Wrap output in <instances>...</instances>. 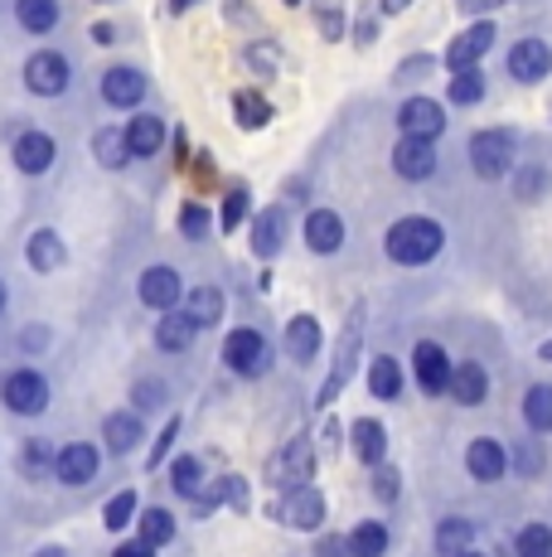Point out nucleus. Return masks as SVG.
Returning a JSON list of instances; mask_svg holds the SVG:
<instances>
[{
  "mask_svg": "<svg viewBox=\"0 0 552 557\" xmlns=\"http://www.w3.org/2000/svg\"><path fill=\"white\" fill-rule=\"evenodd\" d=\"M441 243H446V233H441L437 219H402V223H392L388 228L384 248H388L392 262L422 267V262H431V257L441 252Z\"/></svg>",
  "mask_w": 552,
  "mask_h": 557,
  "instance_id": "obj_1",
  "label": "nucleus"
},
{
  "mask_svg": "<svg viewBox=\"0 0 552 557\" xmlns=\"http://www.w3.org/2000/svg\"><path fill=\"white\" fill-rule=\"evenodd\" d=\"M0 398H5V407L10 412H20V417L45 412L49 407V383H45V373H35V369H15V373L0 379Z\"/></svg>",
  "mask_w": 552,
  "mask_h": 557,
  "instance_id": "obj_2",
  "label": "nucleus"
},
{
  "mask_svg": "<svg viewBox=\"0 0 552 557\" xmlns=\"http://www.w3.org/2000/svg\"><path fill=\"white\" fill-rule=\"evenodd\" d=\"M471 165H475L480 180L509 175V165H514V136L509 132H480L471 141Z\"/></svg>",
  "mask_w": 552,
  "mask_h": 557,
  "instance_id": "obj_3",
  "label": "nucleus"
},
{
  "mask_svg": "<svg viewBox=\"0 0 552 557\" xmlns=\"http://www.w3.org/2000/svg\"><path fill=\"white\" fill-rule=\"evenodd\" d=\"M223 363H228L233 373H242V379H252V373L267 369V339H262L258 330H233V335L223 339Z\"/></svg>",
  "mask_w": 552,
  "mask_h": 557,
  "instance_id": "obj_4",
  "label": "nucleus"
},
{
  "mask_svg": "<svg viewBox=\"0 0 552 557\" xmlns=\"http://www.w3.org/2000/svg\"><path fill=\"white\" fill-rule=\"evenodd\" d=\"M25 83L39 98H59V92L68 88V59H63V53H35V59L25 63Z\"/></svg>",
  "mask_w": 552,
  "mask_h": 557,
  "instance_id": "obj_5",
  "label": "nucleus"
},
{
  "mask_svg": "<svg viewBox=\"0 0 552 557\" xmlns=\"http://www.w3.org/2000/svg\"><path fill=\"white\" fill-rule=\"evenodd\" d=\"M392 170H398L402 180H431V170H437V146L422 141V136H402V141L392 146Z\"/></svg>",
  "mask_w": 552,
  "mask_h": 557,
  "instance_id": "obj_6",
  "label": "nucleus"
},
{
  "mask_svg": "<svg viewBox=\"0 0 552 557\" xmlns=\"http://www.w3.org/2000/svg\"><path fill=\"white\" fill-rule=\"evenodd\" d=\"M509 73H514L518 83H543L552 73V49L543 39H518V45L509 49Z\"/></svg>",
  "mask_w": 552,
  "mask_h": 557,
  "instance_id": "obj_7",
  "label": "nucleus"
},
{
  "mask_svg": "<svg viewBox=\"0 0 552 557\" xmlns=\"http://www.w3.org/2000/svg\"><path fill=\"white\" fill-rule=\"evenodd\" d=\"M398 126H402V136H422V141H437V136L446 132V112L431 98H412V102H402V112H398Z\"/></svg>",
  "mask_w": 552,
  "mask_h": 557,
  "instance_id": "obj_8",
  "label": "nucleus"
},
{
  "mask_svg": "<svg viewBox=\"0 0 552 557\" xmlns=\"http://www.w3.org/2000/svg\"><path fill=\"white\" fill-rule=\"evenodd\" d=\"M490 45H494V25H490V20H480V25H471L465 35L451 39V49H446V63H451L455 73H461V69H475V63L485 59V49H490Z\"/></svg>",
  "mask_w": 552,
  "mask_h": 557,
  "instance_id": "obj_9",
  "label": "nucleus"
},
{
  "mask_svg": "<svg viewBox=\"0 0 552 557\" xmlns=\"http://www.w3.org/2000/svg\"><path fill=\"white\" fill-rule=\"evenodd\" d=\"M412 369H417V383H422V393H427V398H437V393L451 388V359H446L441 345H417Z\"/></svg>",
  "mask_w": 552,
  "mask_h": 557,
  "instance_id": "obj_10",
  "label": "nucleus"
},
{
  "mask_svg": "<svg viewBox=\"0 0 552 557\" xmlns=\"http://www.w3.org/2000/svg\"><path fill=\"white\" fill-rule=\"evenodd\" d=\"M54 475L63 480V485H88V480L98 475V446H88V442L63 446V451L54 456Z\"/></svg>",
  "mask_w": 552,
  "mask_h": 557,
  "instance_id": "obj_11",
  "label": "nucleus"
},
{
  "mask_svg": "<svg viewBox=\"0 0 552 557\" xmlns=\"http://www.w3.org/2000/svg\"><path fill=\"white\" fill-rule=\"evenodd\" d=\"M54 156H59V146H54V136H45V132H25L15 141V165L25 170V175H45V170L54 165Z\"/></svg>",
  "mask_w": 552,
  "mask_h": 557,
  "instance_id": "obj_12",
  "label": "nucleus"
},
{
  "mask_svg": "<svg viewBox=\"0 0 552 557\" xmlns=\"http://www.w3.org/2000/svg\"><path fill=\"white\" fill-rule=\"evenodd\" d=\"M349 446H354V460H364V466L374 470L378 460L388 456V432H384V422H374V417H359L354 432H349Z\"/></svg>",
  "mask_w": 552,
  "mask_h": 557,
  "instance_id": "obj_13",
  "label": "nucleus"
},
{
  "mask_svg": "<svg viewBox=\"0 0 552 557\" xmlns=\"http://www.w3.org/2000/svg\"><path fill=\"white\" fill-rule=\"evenodd\" d=\"M141 301L151 310H175L179 306V276L170 272V267H151V272H141Z\"/></svg>",
  "mask_w": 552,
  "mask_h": 557,
  "instance_id": "obj_14",
  "label": "nucleus"
},
{
  "mask_svg": "<svg viewBox=\"0 0 552 557\" xmlns=\"http://www.w3.org/2000/svg\"><path fill=\"white\" fill-rule=\"evenodd\" d=\"M199 325L185 315V310H161V325H155V345L170 349V355H185L189 345H195Z\"/></svg>",
  "mask_w": 552,
  "mask_h": 557,
  "instance_id": "obj_15",
  "label": "nucleus"
},
{
  "mask_svg": "<svg viewBox=\"0 0 552 557\" xmlns=\"http://www.w3.org/2000/svg\"><path fill=\"white\" fill-rule=\"evenodd\" d=\"M281 519H286V523H296V529H321V519H325V499H321V490L296 485V490H291V499H286V509H281Z\"/></svg>",
  "mask_w": 552,
  "mask_h": 557,
  "instance_id": "obj_16",
  "label": "nucleus"
},
{
  "mask_svg": "<svg viewBox=\"0 0 552 557\" xmlns=\"http://www.w3.org/2000/svg\"><path fill=\"white\" fill-rule=\"evenodd\" d=\"M446 393H451L461 407H475V403H485V393H490V373H485L480 363L465 359L461 369H451V388Z\"/></svg>",
  "mask_w": 552,
  "mask_h": 557,
  "instance_id": "obj_17",
  "label": "nucleus"
},
{
  "mask_svg": "<svg viewBox=\"0 0 552 557\" xmlns=\"http://www.w3.org/2000/svg\"><path fill=\"white\" fill-rule=\"evenodd\" d=\"M102 98H108V107H136L146 98V78L136 69H108V78H102Z\"/></svg>",
  "mask_w": 552,
  "mask_h": 557,
  "instance_id": "obj_18",
  "label": "nucleus"
},
{
  "mask_svg": "<svg viewBox=\"0 0 552 557\" xmlns=\"http://www.w3.org/2000/svg\"><path fill=\"white\" fill-rule=\"evenodd\" d=\"M305 243H311V252H339V243H344V223H339V213L315 209L311 219H305Z\"/></svg>",
  "mask_w": 552,
  "mask_h": 557,
  "instance_id": "obj_19",
  "label": "nucleus"
},
{
  "mask_svg": "<svg viewBox=\"0 0 552 557\" xmlns=\"http://www.w3.org/2000/svg\"><path fill=\"white\" fill-rule=\"evenodd\" d=\"M465 466H471L475 480H499L509 470V456H504V446L499 442L480 436V442H471V451H465Z\"/></svg>",
  "mask_w": 552,
  "mask_h": 557,
  "instance_id": "obj_20",
  "label": "nucleus"
},
{
  "mask_svg": "<svg viewBox=\"0 0 552 557\" xmlns=\"http://www.w3.org/2000/svg\"><path fill=\"white\" fill-rule=\"evenodd\" d=\"M315 349H321V325H315V315H296L291 325H286V355L296 363H311Z\"/></svg>",
  "mask_w": 552,
  "mask_h": 557,
  "instance_id": "obj_21",
  "label": "nucleus"
},
{
  "mask_svg": "<svg viewBox=\"0 0 552 557\" xmlns=\"http://www.w3.org/2000/svg\"><path fill=\"white\" fill-rule=\"evenodd\" d=\"M311 442H291L281 451V460L272 466V480H281V485H305V475H311Z\"/></svg>",
  "mask_w": 552,
  "mask_h": 557,
  "instance_id": "obj_22",
  "label": "nucleus"
},
{
  "mask_svg": "<svg viewBox=\"0 0 552 557\" xmlns=\"http://www.w3.org/2000/svg\"><path fill=\"white\" fill-rule=\"evenodd\" d=\"M126 146H131V156H161V146H165L161 116H136V122L126 126Z\"/></svg>",
  "mask_w": 552,
  "mask_h": 557,
  "instance_id": "obj_23",
  "label": "nucleus"
},
{
  "mask_svg": "<svg viewBox=\"0 0 552 557\" xmlns=\"http://www.w3.org/2000/svg\"><path fill=\"white\" fill-rule=\"evenodd\" d=\"M185 315L195 320L199 330L218 325V320H223V292H218V286H195V292H189V306H185Z\"/></svg>",
  "mask_w": 552,
  "mask_h": 557,
  "instance_id": "obj_24",
  "label": "nucleus"
},
{
  "mask_svg": "<svg viewBox=\"0 0 552 557\" xmlns=\"http://www.w3.org/2000/svg\"><path fill=\"white\" fill-rule=\"evenodd\" d=\"M344 548H349V557H384L388 553V529L378 519L359 523V529L344 539Z\"/></svg>",
  "mask_w": 552,
  "mask_h": 557,
  "instance_id": "obj_25",
  "label": "nucleus"
},
{
  "mask_svg": "<svg viewBox=\"0 0 552 557\" xmlns=\"http://www.w3.org/2000/svg\"><path fill=\"white\" fill-rule=\"evenodd\" d=\"M368 393H374V398H398L402 393V369L392 355H378L368 363Z\"/></svg>",
  "mask_w": 552,
  "mask_h": 557,
  "instance_id": "obj_26",
  "label": "nucleus"
},
{
  "mask_svg": "<svg viewBox=\"0 0 552 557\" xmlns=\"http://www.w3.org/2000/svg\"><path fill=\"white\" fill-rule=\"evenodd\" d=\"M92 156H98V165L122 170L126 160H131V146H126V136L116 132V126H102V132L92 136Z\"/></svg>",
  "mask_w": 552,
  "mask_h": 557,
  "instance_id": "obj_27",
  "label": "nucleus"
},
{
  "mask_svg": "<svg viewBox=\"0 0 552 557\" xmlns=\"http://www.w3.org/2000/svg\"><path fill=\"white\" fill-rule=\"evenodd\" d=\"M15 20H20V29H29V35H45V29L59 25V5L54 0H20Z\"/></svg>",
  "mask_w": 552,
  "mask_h": 557,
  "instance_id": "obj_28",
  "label": "nucleus"
},
{
  "mask_svg": "<svg viewBox=\"0 0 552 557\" xmlns=\"http://www.w3.org/2000/svg\"><path fill=\"white\" fill-rule=\"evenodd\" d=\"M281 243H286V228H281V213H258V223H252V252L258 257H272V252H281Z\"/></svg>",
  "mask_w": 552,
  "mask_h": 557,
  "instance_id": "obj_29",
  "label": "nucleus"
},
{
  "mask_svg": "<svg viewBox=\"0 0 552 557\" xmlns=\"http://www.w3.org/2000/svg\"><path fill=\"white\" fill-rule=\"evenodd\" d=\"M29 267H35V272H59L63 267V238L59 233H35V238H29Z\"/></svg>",
  "mask_w": 552,
  "mask_h": 557,
  "instance_id": "obj_30",
  "label": "nucleus"
},
{
  "mask_svg": "<svg viewBox=\"0 0 552 557\" xmlns=\"http://www.w3.org/2000/svg\"><path fill=\"white\" fill-rule=\"evenodd\" d=\"M233 116H238V126L258 132V126L272 122V102L262 92H233Z\"/></svg>",
  "mask_w": 552,
  "mask_h": 557,
  "instance_id": "obj_31",
  "label": "nucleus"
},
{
  "mask_svg": "<svg viewBox=\"0 0 552 557\" xmlns=\"http://www.w3.org/2000/svg\"><path fill=\"white\" fill-rule=\"evenodd\" d=\"M136 442H141V417H136V412H116V417H108V446H112L116 456L131 451Z\"/></svg>",
  "mask_w": 552,
  "mask_h": 557,
  "instance_id": "obj_32",
  "label": "nucleus"
},
{
  "mask_svg": "<svg viewBox=\"0 0 552 557\" xmlns=\"http://www.w3.org/2000/svg\"><path fill=\"white\" fill-rule=\"evenodd\" d=\"M524 417L534 432H552V388L548 383H538V388H528L524 398Z\"/></svg>",
  "mask_w": 552,
  "mask_h": 557,
  "instance_id": "obj_33",
  "label": "nucleus"
},
{
  "mask_svg": "<svg viewBox=\"0 0 552 557\" xmlns=\"http://www.w3.org/2000/svg\"><path fill=\"white\" fill-rule=\"evenodd\" d=\"M475 543V529L465 519H446L441 529H437V548L446 553V557H455V553H465Z\"/></svg>",
  "mask_w": 552,
  "mask_h": 557,
  "instance_id": "obj_34",
  "label": "nucleus"
},
{
  "mask_svg": "<svg viewBox=\"0 0 552 557\" xmlns=\"http://www.w3.org/2000/svg\"><path fill=\"white\" fill-rule=\"evenodd\" d=\"M485 98V78H480V69H461L451 78V102L455 107H475Z\"/></svg>",
  "mask_w": 552,
  "mask_h": 557,
  "instance_id": "obj_35",
  "label": "nucleus"
},
{
  "mask_svg": "<svg viewBox=\"0 0 552 557\" xmlns=\"http://www.w3.org/2000/svg\"><path fill=\"white\" fill-rule=\"evenodd\" d=\"M514 553H518V557H552V533H548V523H528V529L514 539Z\"/></svg>",
  "mask_w": 552,
  "mask_h": 557,
  "instance_id": "obj_36",
  "label": "nucleus"
},
{
  "mask_svg": "<svg viewBox=\"0 0 552 557\" xmlns=\"http://www.w3.org/2000/svg\"><path fill=\"white\" fill-rule=\"evenodd\" d=\"M199 480H204V466H199V456H179L175 466H170V485H175L179 495H199Z\"/></svg>",
  "mask_w": 552,
  "mask_h": 557,
  "instance_id": "obj_37",
  "label": "nucleus"
},
{
  "mask_svg": "<svg viewBox=\"0 0 552 557\" xmlns=\"http://www.w3.org/2000/svg\"><path fill=\"white\" fill-rule=\"evenodd\" d=\"M141 539L151 543V548H155V543H170V539H175V513H170V509H146L141 513Z\"/></svg>",
  "mask_w": 552,
  "mask_h": 557,
  "instance_id": "obj_38",
  "label": "nucleus"
},
{
  "mask_svg": "<svg viewBox=\"0 0 552 557\" xmlns=\"http://www.w3.org/2000/svg\"><path fill=\"white\" fill-rule=\"evenodd\" d=\"M131 519H136V495H131V490H122V495L108 499V509H102V523H108L112 533H122Z\"/></svg>",
  "mask_w": 552,
  "mask_h": 557,
  "instance_id": "obj_39",
  "label": "nucleus"
},
{
  "mask_svg": "<svg viewBox=\"0 0 552 557\" xmlns=\"http://www.w3.org/2000/svg\"><path fill=\"white\" fill-rule=\"evenodd\" d=\"M359 355V335L354 330H349L344 335V345H339V359H335V373H330V383H325V393H321V403H330L339 388H344V369H349V359Z\"/></svg>",
  "mask_w": 552,
  "mask_h": 557,
  "instance_id": "obj_40",
  "label": "nucleus"
},
{
  "mask_svg": "<svg viewBox=\"0 0 552 557\" xmlns=\"http://www.w3.org/2000/svg\"><path fill=\"white\" fill-rule=\"evenodd\" d=\"M54 456L59 451H49V442H25V446H20V470L35 480V475H45V470L54 466Z\"/></svg>",
  "mask_w": 552,
  "mask_h": 557,
  "instance_id": "obj_41",
  "label": "nucleus"
},
{
  "mask_svg": "<svg viewBox=\"0 0 552 557\" xmlns=\"http://www.w3.org/2000/svg\"><path fill=\"white\" fill-rule=\"evenodd\" d=\"M248 209H252V195H248V189H233V195L223 199V228L238 233V223L248 219Z\"/></svg>",
  "mask_w": 552,
  "mask_h": 557,
  "instance_id": "obj_42",
  "label": "nucleus"
},
{
  "mask_svg": "<svg viewBox=\"0 0 552 557\" xmlns=\"http://www.w3.org/2000/svg\"><path fill=\"white\" fill-rule=\"evenodd\" d=\"M398 490H402V475H398V470H388L384 460H378V466H374V495H378V499H398Z\"/></svg>",
  "mask_w": 552,
  "mask_h": 557,
  "instance_id": "obj_43",
  "label": "nucleus"
},
{
  "mask_svg": "<svg viewBox=\"0 0 552 557\" xmlns=\"http://www.w3.org/2000/svg\"><path fill=\"white\" fill-rule=\"evenodd\" d=\"M179 228H185V238H204V233H209V213L199 209V203H185V213H179Z\"/></svg>",
  "mask_w": 552,
  "mask_h": 557,
  "instance_id": "obj_44",
  "label": "nucleus"
},
{
  "mask_svg": "<svg viewBox=\"0 0 552 557\" xmlns=\"http://www.w3.org/2000/svg\"><path fill=\"white\" fill-rule=\"evenodd\" d=\"M543 185H548V175H543L538 165L518 175V195H524V199H538V195H543Z\"/></svg>",
  "mask_w": 552,
  "mask_h": 557,
  "instance_id": "obj_45",
  "label": "nucleus"
},
{
  "mask_svg": "<svg viewBox=\"0 0 552 557\" xmlns=\"http://www.w3.org/2000/svg\"><path fill=\"white\" fill-rule=\"evenodd\" d=\"M218 499H223V505H238V509H242V505H248V485L228 475V480L218 485Z\"/></svg>",
  "mask_w": 552,
  "mask_h": 557,
  "instance_id": "obj_46",
  "label": "nucleus"
},
{
  "mask_svg": "<svg viewBox=\"0 0 552 557\" xmlns=\"http://www.w3.org/2000/svg\"><path fill=\"white\" fill-rule=\"evenodd\" d=\"M112 557H155V548H151L146 539H136V543H116Z\"/></svg>",
  "mask_w": 552,
  "mask_h": 557,
  "instance_id": "obj_47",
  "label": "nucleus"
},
{
  "mask_svg": "<svg viewBox=\"0 0 552 557\" xmlns=\"http://www.w3.org/2000/svg\"><path fill=\"white\" fill-rule=\"evenodd\" d=\"M49 345V330H25V349L35 355V349H45Z\"/></svg>",
  "mask_w": 552,
  "mask_h": 557,
  "instance_id": "obj_48",
  "label": "nucleus"
},
{
  "mask_svg": "<svg viewBox=\"0 0 552 557\" xmlns=\"http://www.w3.org/2000/svg\"><path fill=\"white\" fill-rule=\"evenodd\" d=\"M490 5H504V0H461L465 15H471V10H490Z\"/></svg>",
  "mask_w": 552,
  "mask_h": 557,
  "instance_id": "obj_49",
  "label": "nucleus"
},
{
  "mask_svg": "<svg viewBox=\"0 0 552 557\" xmlns=\"http://www.w3.org/2000/svg\"><path fill=\"white\" fill-rule=\"evenodd\" d=\"M412 5V0H384V10H388V15H398V10H407Z\"/></svg>",
  "mask_w": 552,
  "mask_h": 557,
  "instance_id": "obj_50",
  "label": "nucleus"
},
{
  "mask_svg": "<svg viewBox=\"0 0 552 557\" xmlns=\"http://www.w3.org/2000/svg\"><path fill=\"white\" fill-rule=\"evenodd\" d=\"M35 557H68V553H63V548H39Z\"/></svg>",
  "mask_w": 552,
  "mask_h": 557,
  "instance_id": "obj_51",
  "label": "nucleus"
},
{
  "mask_svg": "<svg viewBox=\"0 0 552 557\" xmlns=\"http://www.w3.org/2000/svg\"><path fill=\"white\" fill-rule=\"evenodd\" d=\"M5 301H10V292H5V282H0V315H5Z\"/></svg>",
  "mask_w": 552,
  "mask_h": 557,
  "instance_id": "obj_52",
  "label": "nucleus"
},
{
  "mask_svg": "<svg viewBox=\"0 0 552 557\" xmlns=\"http://www.w3.org/2000/svg\"><path fill=\"white\" fill-rule=\"evenodd\" d=\"M189 5H195V0H170V10H189Z\"/></svg>",
  "mask_w": 552,
  "mask_h": 557,
  "instance_id": "obj_53",
  "label": "nucleus"
},
{
  "mask_svg": "<svg viewBox=\"0 0 552 557\" xmlns=\"http://www.w3.org/2000/svg\"><path fill=\"white\" fill-rule=\"evenodd\" d=\"M538 355H543V359L552 363V339H548V345H543V349H538Z\"/></svg>",
  "mask_w": 552,
  "mask_h": 557,
  "instance_id": "obj_54",
  "label": "nucleus"
},
{
  "mask_svg": "<svg viewBox=\"0 0 552 557\" xmlns=\"http://www.w3.org/2000/svg\"><path fill=\"white\" fill-rule=\"evenodd\" d=\"M455 557H480V553H475V548H465V553H455Z\"/></svg>",
  "mask_w": 552,
  "mask_h": 557,
  "instance_id": "obj_55",
  "label": "nucleus"
},
{
  "mask_svg": "<svg viewBox=\"0 0 552 557\" xmlns=\"http://www.w3.org/2000/svg\"><path fill=\"white\" fill-rule=\"evenodd\" d=\"M286 5H301V0H286Z\"/></svg>",
  "mask_w": 552,
  "mask_h": 557,
  "instance_id": "obj_56",
  "label": "nucleus"
}]
</instances>
